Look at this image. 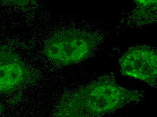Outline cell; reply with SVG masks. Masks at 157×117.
Masks as SVG:
<instances>
[{
    "label": "cell",
    "mask_w": 157,
    "mask_h": 117,
    "mask_svg": "<svg viewBox=\"0 0 157 117\" xmlns=\"http://www.w3.org/2000/svg\"><path fill=\"white\" fill-rule=\"evenodd\" d=\"M141 91L122 87L114 79L102 77L77 92L63 96L56 117H99L130 104L140 103Z\"/></svg>",
    "instance_id": "6da1fadb"
},
{
    "label": "cell",
    "mask_w": 157,
    "mask_h": 117,
    "mask_svg": "<svg viewBox=\"0 0 157 117\" xmlns=\"http://www.w3.org/2000/svg\"><path fill=\"white\" fill-rule=\"evenodd\" d=\"M97 43V38L90 32L68 30L56 33L48 39L43 51L52 62L67 66L88 58Z\"/></svg>",
    "instance_id": "7a4b0ae2"
},
{
    "label": "cell",
    "mask_w": 157,
    "mask_h": 117,
    "mask_svg": "<svg viewBox=\"0 0 157 117\" xmlns=\"http://www.w3.org/2000/svg\"><path fill=\"white\" fill-rule=\"evenodd\" d=\"M123 75L140 80L151 86L156 85L157 54L146 45L129 48L119 60Z\"/></svg>",
    "instance_id": "3957f363"
},
{
    "label": "cell",
    "mask_w": 157,
    "mask_h": 117,
    "mask_svg": "<svg viewBox=\"0 0 157 117\" xmlns=\"http://www.w3.org/2000/svg\"><path fill=\"white\" fill-rule=\"evenodd\" d=\"M34 82L32 73L11 50H0V93L8 94Z\"/></svg>",
    "instance_id": "277c9868"
},
{
    "label": "cell",
    "mask_w": 157,
    "mask_h": 117,
    "mask_svg": "<svg viewBox=\"0 0 157 117\" xmlns=\"http://www.w3.org/2000/svg\"><path fill=\"white\" fill-rule=\"evenodd\" d=\"M136 7L133 13L134 20L139 24L155 23L157 18V0L135 1Z\"/></svg>",
    "instance_id": "5b68a950"
},
{
    "label": "cell",
    "mask_w": 157,
    "mask_h": 117,
    "mask_svg": "<svg viewBox=\"0 0 157 117\" xmlns=\"http://www.w3.org/2000/svg\"><path fill=\"white\" fill-rule=\"evenodd\" d=\"M3 110V107H2V108H0V115L2 114V111Z\"/></svg>",
    "instance_id": "8992f818"
},
{
    "label": "cell",
    "mask_w": 157,
    "mask_h": 117,
    "mask_svg": "<svg viewBox=\"0 0 157 117\" xmlns=\"http://www.w3.org/2000/svg\"><path fill=\"white\" fill-rule=\"evenodd\" d=\"M2 105H1V104H0V108H2Z\"/></svg>",
    "instance_id": "52a82bcc"
}]
</instances>
